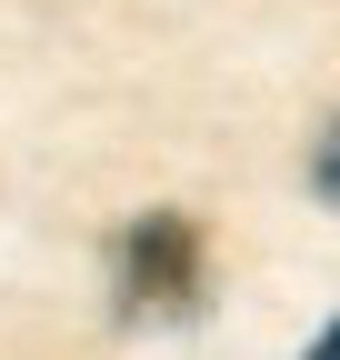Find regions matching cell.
<instances>
[{"label":"cell","instance_id":"cell-3","mask_svg":"<svg viewBox=\"0 0 340 360\" xmlns=\"http://www.w3.org/2000/svg\"><path fill=\"white\" fill-rule=\"evenodd\" d=\"M310 360H340V321H330V330H320V340H310Z\"/></svg>","mask_w":340,"mask_h":360},{"label":"cell","instance_id":"cell-1","mask_svg":"<svg viewBox=\"0 0 340 360\" xmlns=\"http://www.w3.org/2000/svg\"><path fill=\"white\" fill-rule=\"evenodd\" d=\"M120 310L131 321H181V310H200V231L181 210H140L131 231H120Z\"/></svg>","mask_w":340,"mask_h":360},{"label":"cell","instance_id":"cell-2","mask_svg":"<svg viewBox=\"0 0 340 360\" xmlns=\"http://www.w3.org/2000/svg\"><path fill=\"white\" fill-rule=\"evenodd\" d=\"M310 180H320V200H330V210H340V120H330V130H320V160H310Z\"/></svg>","mask_w":340,"mask_h":360}]
</instances>
